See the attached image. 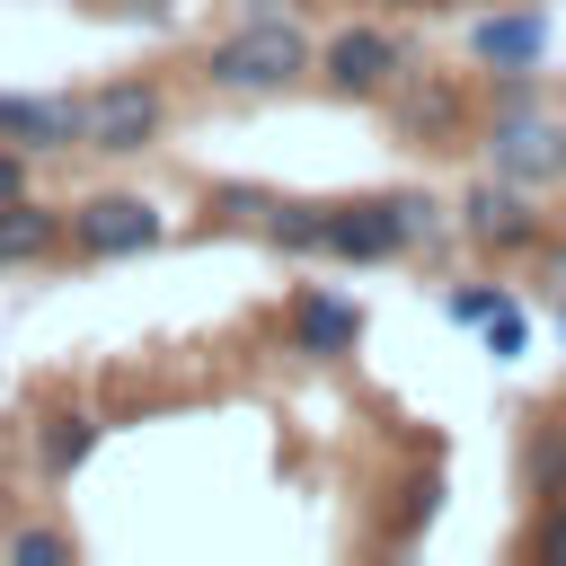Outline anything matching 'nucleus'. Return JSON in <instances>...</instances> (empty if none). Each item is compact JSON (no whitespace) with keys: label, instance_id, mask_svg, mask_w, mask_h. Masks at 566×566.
<instances>
[{"label":"nucleus","instance_id":"1","mask_svg":"<svg viewBox=\"0 0 566 566\" xmlns=\"http://www.w3.org/2000/svg\"><path fill=\"white\" fill-rule=\"evenodd\" d=\"M310 71H318V44L274 0H256V18H239L230 35L203 44V88H221V97H274V88H292Z\"/></svg>","mask_w":566,"mask_h":566},{"label":"nucleus","instance_id":"2","mask_svg":"<svg viewBox=\"0 0 566 566\" xmlns=\"http://www.w3.org/2000/svg\"><path fill=\"white\" fill-rule=\"evenodd\" d=\"M557 115H539V80L531 71H495V106H486V133H478V150H486V168L495 177H513V186H539V177H557Z\"/></svg>","mask_w":566,"mask_h":566},{"label":"nucleus","instance_id":"3","mask_svg":"<svg viewBox=\"0 0 566 566\" xmlns=\"http://www.w3.org/2000/svg\"><path fill=\"white\" fill-rule=\"evenodd\" d=\"M380 115H389V133H398L407 150H460L469 124H478V97H469L460 71H424V62H416V71L389 80Z\"/></svg>","mask_w":566,"mask_h":566},{"label":"nucleus","instance_id":"4","mask_svg":"<svg viewBox=\"0 0 566 566\" xmlns=\"http://www.w3.org/2000/svg\"><path fill=\"white\" fill-rule=\"evenodd\" d=\"M159 133H168V88H159L150 71L80 88V150H97V159H142Z\"/></svg>","mask_w":566,"mask_h":566},{"label":"nucleus","instance_id":"5","mask_svg":"<svg viewBox=\"0 0 566 566\" xmlns=\"http://www.w3.org/2000/svg\"><path fill=\"white\" fill-rule=\"evenodd\" d=\"M398 71H416V44H407L398 27H380V18H354V27H336V35L318 44V71H310V80H318L327 97H363V106H380Z\"/></svg>","mask_w":566,"mask_h":566},{"label":"nucleus","instance_id":"6","mask_svg":"<svg viewBox=\"0 0 566 566\" xmlns=\"http://www.w3.org/2000/svg\"><path fill=\"white\" fill-rule=\"evenodd\" d=\"M62 221H71V256H88V265H124V256H150L168 239V212L133 186L80 195V203H62Z\"/></svg>","mask_w":566,"mask_h":566},{"label":"nucleus","instance_id":"7","mask_svg":"<svg viewBox=\"0 0 566 566\" xmlns=\"http://www.w3.org/2000/svg\"><path fill=\"white\" fill-rule=\"evenodd\" d=\"M451 212H460V239L486 248V256H531V248H548V212H539L513 177H495V168H486Z\"/></svg>","mask_w":566,"mask_h":566},{"label":"nucleus","instance_id":"8","mask_svg":"<svg viewBox=\"0 0 566 566\" xmlns=\"http://www.w3.org/2000/svg\"><path fill=\"white\" fill-rule=\"evenodd\" d=\"M283 336H292V354H310V363H345V354L363 345V301H345V292H327V283H301V292L283 301Z\"/></svg>","mask_w":566,"mask_h":566},{"label":"nucleus","instance_id":"9","mask_svg":"<svg viewBox=\"0 0 566 566\" xmlns=\"http://www.w3.org/2000/svg\"><path fill=\"white\" fill-rule=\"evenodd\" d=\"M539 53H548V9L539 0L478 9V27H469V62L478 71H539Z\"/></svg>","mask_w":566,"mask_h":566},{"label":"nucleus","instance_id":"10","mask_svg":"<svg viewBox=\"0 0 566 566\" xmlns=\"http://www.w3.org/2000/svg\"><path fill=\"white\" fill-rule=\"evenodd\" d=\"M0 142L27 150V159L80 150V97H27V88H0Z\"/></svg>","mask_w":566,"mask_h":566},{"label":"nucleus","instance_id":"11","mask_svg":"<svg viewBox=\"0 0 566 566\" xmlns=\"http://www.w3.org/2000/svg\"><path fill=\"white\" fill-rule=\"evenodd\" d=\"M62 248H71L62 203H44V195H9V203H0V274H9V265H53Z\"/></svg>","mask_w":566,"mask_h":566},{"label":"nucleus","instance_id":"12","mask_svg":"<svg viewBox=\"0 0 566 566\" xmlns=\"http://www.w3.org/2000/svg\"><path fill=\"white\" fill-rule=\"evenodd\" d=\"M97 433H106V424H97L88 407H62V416H44V424H35V469H44V478H71V469L97 451Z\"/></svg>","mask_w":566,"mask_h":566},{"label":"nucleus","instance_id":"13","mask_svg":"<svg viewBox=\"0 0 566 566\" xmlns=\"http://www.w3.org/2000/svg\"><path fill=\"white\" fill-rule=\"evenodd\" d=\"M522 566H566V486L531 495V522H522Z\"/></svg>","mask_w":566,"mask_h":566},{"label":"nucleus","instance_id":"14","mask_svg":"<svg viewBox=\"0 0 566 566\" xmlns=\"http://www.w3.org/2000/svg\"><path fill=\"white\" fill-rule=\"evenodd\" d=\"M0 557H9V566H71L80 539L53 531V522H18V531H0Z\"/></svg>","mask_w":566,"mask_h":566},{"label":"nucleus","instance_id":"15","mask_svg":"<svg viewBox=\"0 0 566 566\" xmlns=\"http://www.w3.org/2000/svg\"><path fill=\"white\" fill-rule=\"evenodd\" d=\"M274 203H283L274 186H212V195H203V212H212L221 230H265V212H274Z\"/></svg>","mask_w":566,"mask_h":566},{"label":"nucleus","instance_id":"16","mask_svg":"<svg viewBox=\"0 0 566 566\" xmlns=\"http://www.w3.org/2000/svg\"><path fill=\"white\" fill-rule=\"evenodd\" d=\"M522 478H531V495L566 486V424H539V433H531V460H522Z\"/></svg>","mask_w":566,"mask_h":566},{"label":"nucleus","instance_id":"17","mask_svg":"<svg viewBox=\"0 0 566 566\" xmlns=\"http://www.w3.org/2000/svg\"><path fill=\"white\" fill-rule=\"evenodd\" d=\"M478 336H486V354H495V363H513V354L531 345V318H522V301H504V310H495Z\"/></svg>","mask_w":566,"mask_h":566},{"label":"nucleus","instance_id":"18","mask_svg":"<svg viewBox=\"0 0 566 566\" xmlns=\"http://www.w3.org/2000/svg\"><path fill=\"white\" fill-rule=\"evenodd\" d=\"M504 301H513L504 283H460V292H451V318H460V327H486Z\"/></svg>","mask_w":566,"mask_h":566},{"label":"nucleus","instance_id":"19","mask_svg":"<svg viewBox=\"0 0 566 566\" xmlns=\"http://www.w3.org/2000/svg\"><path fill=\"white\" fill-rule=\"evenodd\" d=\"M9 195H27V150L0 142V203H9Z\"/></svg>","mask_w":566,"mask_h":566},{"label":"nucleus","instance_id":"20","mask_svg":"<svg viewBox=\"0 0 566 566\" xmlns=\"http://www.w3.org/2000/svg\"><path fill=\"white\" fill-rule=\"evenodd\" d=\"M433 9H495V0H433Z\"/></svg>","mask_w":566,"mask_h":566},{"label":"nucleus","instance_id":"21","mask_svg":"<svg viewBox=\"0 0 566 566\" xmlns=\"http://www.w3.org/2000/svg\"><path fill=\"white\" fill-rule=\"evenodd\" d=\"M557 177H566V133H557Z\"/></svg>","mask_w":566,"mask_h":566}]
</instances>
